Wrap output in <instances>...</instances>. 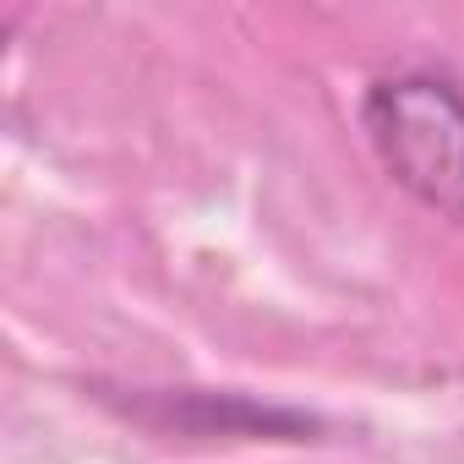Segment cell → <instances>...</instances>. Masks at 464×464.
I'll use <instances>...</instances> for the list:
<instances>
[{
	"instance_id": "6da1fadb",
	"label": "cell",
	"mask_w": 464,
	"mask_h": 464,
	"mask_svg": "<svg viewBox=\"0 0 464 464\" xmlns=\"http://www.w3.org/2000/svg\"><path fill=\"white\" fill-rule=\"evenodd\" d=\"M366 131L382 169L431 213L464 218V99L431 77L377 82Z\"/></svg>"
}]
</instances>
